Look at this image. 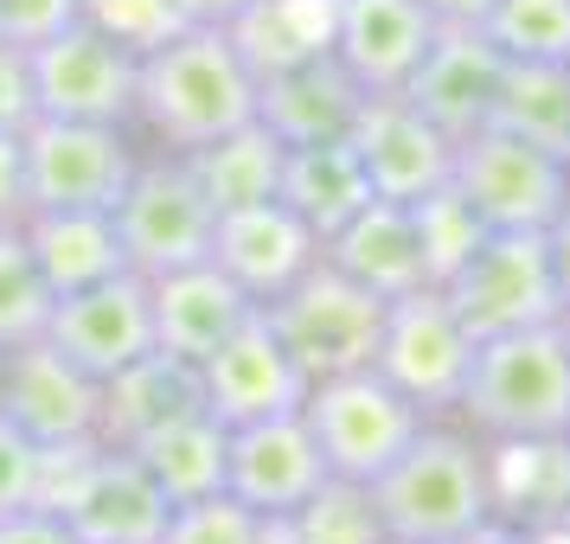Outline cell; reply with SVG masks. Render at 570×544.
<instances>
[{
    "instance_id": "9a60e30c",
    "label": "cell",
    "mask_w": 570,
    "mask_h": 544,
    "mask_svg": "<svg viewBox=\"0 0 570 544\" xmlns=\"http://www.w3.org/2000/svg\"><path fill=\"white\" fill-rule=\"evenodd\" d=\"M507 71H513V65L500 58V46H493L481 27H436L423 65H416L411 83H404V97H411L449 141H462V135L493 122L500 90H507Z\"/></svg>"
},
{
    "instance_id": "f6af8a7d",
    "label": "cell",
    "mask_w": 570,
    "mask_h": 544,
    "mask_svg": "<svg viewBox=\"0 0 570 544\" xmlns=\"http://www.w3.org/2000/svg\"><path fill=\"white\" fill-rule=\"evenodd\" d=\"M551 327H558V334H564V346H570V301L558 308V320H551Z\"/></svg>"
},
{
    "instance_id": "d4e9b609",
    "label": "cell",
    "mask_w": 570,
    "mask_h": 544,
    "mask_svg": "<svg viewBox=\"0 0 570 544\" xmlns=\"http://www.w3.org/2000/svg\"><path fill=\"white\" fill-rule=\"evenodd\" d=\"M276 199L327 244L353 211L372 206V180H365V167H360V155H353L346 135H340V141H302V148H283Z\"/></svg>"
},
{
    "instance_id": "d6986e66",
    "label": "cell",
    "mask_w": 570,
    "mask_h": 544,
    "mask_svg": "<svg viewBox=\"0 0 570 544\" xmlns=\"http://www.w3.org/2000/svg\"><path fill=\"white\" fill-rule=\"evenodd\" d=\"M436 39V20L423 0H334V39L327 52L346 65V78L365 97L404 90Z\"/></svg>"
},
{
    "instance_id": "e0dca14e",
    "label": "cell",
    "mask_w": 570,
    "mask_h": 544,
    "mask_svg": "<svg viewBox=\"0 0 570 544\" xmlns=\"http://www.w3.org/2000/svg\"><path fill=\"white\" fill-rule=\"evenodd\" d=\"M0 416L20 423L39 448L97 442V378L58 359L46 339H27V346L0 353Z\"/></svg>"
},
{
    "instance_id": "30bf717a",
    "label": "cell",
    "mask_w": 570,
    "mask_h": 544,
    "mask_svg": "<svg viewBox=\"0 0 570 544\" xmlns=\"http://www.w3.org/2000/svg\"><path fill=\"white\" fill-rule=\"evenodd\" d=\"M32 58V103L46 122H109L135 129V71L141 52L122 46L116 32L71 20L65 32L27 46Z\"/></svg>"
},
{
    "instance_id": "2e32d148",
    "label": "cell",
    "mask_w": 570,
    "mask_h": 544,
    "mask_svg": "<svg viewBox=\"0 0 570 544\" xmlns=\"http://www.w3.org/2000/svg\"><path fill=\"white\" fill-rule=\"evenodd\" d=\"M327 481V462L314 448L302 411L269 416V423H244L232 429L225 448V493L244 500L257 518H288L295 506H308Z\"/></svg>"
},
{
    "instance_id": "1f68e13d",
    "label": "cell",
    "mask_w": 570,
    "mask_h": 544,
    "mask_svg": "<svg viewBox=\"0 0 570 544\" xmlns=\"http://www.w3.org/2000/svg\"><path fill=\"white\" fill-rule=\"evenodd\" d=\"M481 32L507 65H570V0H493Z\"/></svg>"
},
{
    "instance_id": "e575fe53",
    "label": "cell",
    "mask_w": 570,
    "mask_h": 544,
    "mask_svg": "<svg viewBox=\"0 0 570 544\" xmlns=\"http://www.w3.org/2000/svg\"><path fill=\"white\" fill-rule=\"evenodd\" d=\"M416 231H423V257H430V283H442L455 263L474 250V237L488 231L474 211H468V199L455 192V186H436L430 199H416Z\"/></svg>"
},
{
    "instance_id": "4316f807",
    "label": "cell",
    "mask_w": 570,
    "mask_h": 544,
    "mask_svg": "<svg viewBox=\"0 0 570 544\" xmlns=\"http://www.w3.org/2000/svg\"><path fill=\"white\" fill-rule=\"evenodd\" d=\"M225 448H232V429L218 423L212 411H193L180 423H167L155 436L129 448L141 455V467L155 474V487L174 500V506H193V500H212L225 493Z\"/></svg>"
},
{
    "instance_id": "b9f144b4",
    "label": "cell",
    "mask_w": 570,
    "mask_h": 544,
    "mask_svg": "<svg viewBox=\"0 0 570 544\" xmlns=\"http://www.w3.org/2000/svg\"><path fill=\"white\" fill-rule=\"evenodd\" d=\"M250 7H257V0H167L174 27H225V32H232Z\"/></svg>"
},
{
    "instance_id": "8992f818",
    "label": "cell",
    "mask_w": 570,
    "mask_h": 544,
    "mask_svg": "<svg viewBox=\"0 0 570 544\" xmlns=\"http://www.w3.org/2000/svg\"><path fill=\"white\" fill-rule=\"evenodd\" d=\"M302 423H308V436H314V448H321L327 474L372 487V481L411 448V436L430 416L416 411L411 397H397V390L365 365V372L314 378L308 397H302Z\"/></svg>"
},
{
    "instance_id": "484cf974",
    "label": "cell",
    "mask_w": 570,
    "mask_h": 544,
    "mask_svg": "<svg viewBox=\"0 0 570 544\" xmlns=\"http://www.w3.org/2000/svg\"><path fill=\"white\" fill-rule=\"evenodd\" d=\"M20 237H27V250H32V263H39V276H46L52 295L109 283V276L129 269L109 211H27L20 218Z\"/></svg>"
},
{
    "instance_id": "836d02e7",
    "label": "cell",
    "mask_w": 570,
    "mask_h": 544,
    "mask_svg": "<svg viewBox=\"0 0 570 544\" xmlns=\"http://www.w3.org/2000/svg\"><path fill=\"white\" fill-rule=\"evenodd\" d=\"M160 544H269V518H257L232 493H212V500L174 506Z\"/></svg>"
},
{
    "instance_id": "5bb4252c",
    "label": "cell",
    "mask_w": 570,
    "mask_h": 544,
    "mask_svg": "<svg viewBox=\"0 0 570 544\" xmlns=\"http://www.w3.org/2000/svg\"><path fill=\"white\" fill-rule=\"evenodd\" d=\"M199 390H206V411L225 423V429H244V423H269V416L302 411L308 397V378L302 365L288 359L283 334L269 327V314H250L206 365H199Z\"/></svg>"
},
{
    "instance_id": "60d3db41",
    "label": "cell",
    "mask_w": 570,
    "mask_h": 544,
    "mask_svg": "<svg viewBox=\"0 0 570 544\" xmlns=\"http://www.w3.org/2000/svg\"><path fill=\"white\" fill-rule=\"evenodd\" d=\"M0 544H78V532L65 525L58 506H20L0 518Z\"/></svg>"
},
{
    "instance_id": "f1b7e54d",
    "label": "cell",
    "mask_w": 570,
    "mask_h": 544,
    "mask_svg": "<svg viewBox=\"0 0 570 544\" xmlns=\"http://www.w3.org/2000/svg\"><path fill=\"white\" fill-rule=\"evenodd\" d=\"M237 52L250 58V71H283L295 58L327 52L334 39V0H257L232 27Z\"/></svg>"
},
{
    "instance_id": "ffe728a7",
    "label": "cell",
    "mask_w": 570,
    "mask_h": 544,
    "mask_svg": "<svg viewBox=\"0 0 570 544\" xmlns=\"http://www.w3.org/2000/svg\"><path fill=\"white\" fill-rule=\"evenodd\" d=\"M148 308H155V346L186 365H206L225 339L257 314V301L218 269V263H186L148 283Z\"/></svg>"
},
{
    "instance_id": "9c48e42d",
    "label": "cell",
    "mask_w": 570,
    "mask_h": 544,
    "mask_svg": "<svg viewBox=\"0 0 570 544\" xmlns=\"http://www.w3.org/2000/svg\"><path fill=\"white\" fill-rule=\"evenodd\" d=\"M263 314L283 334L288 359L302 365L308 385L314 378H340V372H365L372 353H379V327H385V301L372 288H360L353 276H340L327 257Z\"/></svg>"
},
{
    "instance_id": "f35d334b",
    "label": "cell",
    "mask_w": 570,
    "mask_h": 544,
    "mask_svg": "<svg viewBox=\"0 0 570 544\" xmlns=\"http://www.w3.org/2000/svg\"><path fill=\"white\" fill-rule=\"evenodd\" d=\"M39 122V103H32V58L27 46H13V39H0V129L20 135Z\"/></svg>"
},
{
    "instance_id": "4fadbf2b",
    "label": "cell",
    "mask_w": 570,
    "mask_h": 544,
    "mask_svg": "<svg viewBox=\"0 0 570 544\" xmlns=\"http://www.w3.org/2000/svg\"><path fill=\"white\" fill-rule=\"evenodd\" d=\"M346 141H353L365 180H372V199H397V206L430 199L436 186H449V167H455V141L404 90L365 97L360 122H353Z\"/></svg>"
},
{
    "instance_id": "52a82bcc",
    "label": "cell",
    "mask_w": 570,
    "mask_h": 544,
    "mask_svg": "<svg viewBox=\"0 0 570 544\" xmlns=\"http://www.w3.org/2000/svg\"><path fill=\"white\" fill-rule=\"evenodd\" d=\"M442 295L474 339H500L519 327H544L558 320V283H551V257H544V231H481L449 276Z\"/></svg>"
},
{
    "instance_id": "6da1fadb",
    "label": "cell",
    "mask_w": 570,
    "mask_h": 544,
    "mask_svg": "<svg viewBox=\"0 0 570 544\" xmlns=\"http://www.w3.org/2000/svg\"><path fill=\"white\" fill-rule=\"evenodd\" d=\"M244 122H257V71L225 27H174L141 52L135 135L148 148L193 155Z\"/></svg>"
},
{
    "instance_id": "44dd1931",
    "label": "cell",
    "mask_w": 570,
    "mask_h": 544,
    "mask_svg": "<svg viewBox=\"0 0 570 544\" xmlns=\"http://www.w3.org/2000/svg\"><path fill=\"white\" fill-rule=\"evenodd\" d=\"M365 109V90L346 78V65L334 52L295 58L283 71H263L257 78V122L283 148H302V141H340L353 135Z\"/></svg>"
},
{
    "instance_id": "8fae6325",
    "label": "cell",
    "mask_w": 570,
    "mask_h": 544,
    "mask_svg": "<svg viewBox=\"0 0 570 544\" xmlns=\"http://www.w3.org/2000/svg\"><path fill=\"white\" fill-rule=\"evenodd\" d=\"M141 160V135L109 122H32L27 211H109Z\"/></svg>"
},
{
    "instance_id": "cb8c5ba5",
    "label": "cell",
    "mask_w": 570,
    "mask_h": 544,
    "mask_svg": "<svg viewBox=\"0 0 570 544\" xmlns=\"http://www.w3.org/2000/svg\"><path fill=\"white\" fill-rule=\"evenodd\" d=\"M493 525H558L570 513V436L488 442Z\"/></svg>"
},
{
    "instance_id": "7402d4cb",
    "label": "cell",
    "mask_w": 570,
    "mask_h": 544,
    "mask_svg": "<svg viewBox=\"0 0 570 544\" xmlns=\"http://www.w3.org/2000/svg\"><path fill=\"white\" fill-rule=\"evenodd\" d=\"M193 411H206L199 365L155 346V353H141L135 365H122L116 378L97 385V442L104 448H141L155 429H167Z\"/></svg>"
},
{
    "instance_id": "4dcf8cb0",
    "label": "cell",
    "mask_w": 570,
    "mask_h": 544,
    "mask_svg": "<svg viewBox=\"0 0 570 544\" xmlns=\"http://www.w3.org/2000/svg\"><path fill=\"white\" fill-rule=\"evenodd\" d=\"M283 525L295 544H391L372 487L365 481H340V474H327L321 493H314L308 506H295Z\"/></svg>"
},
{
    "instance_id": "d590c367",
    "label": "cell",
    "mask_w": 570,
    "mask_h": 544,
    "mask_svg": "<svg viewBox=\"0 0 570 544\" xmlns=\"http://www.w3.org/2000/svg\"><path fill=\"white\" fill-rule=\"evenodd\" d=\"M20 506H46V448L0 416V518Z\"/></svg>"
},
{
    "instance_id": "5b68a950",
    "label": "cell",
    "mask_w": 570,
    "mask_h": 544,
    "mask_svg": "<svg viewBox=\"0 0 570 544\" xmlns=\"http://www.w3.org/2000/svg\"><path fill=\"white\" fill-rule=\"evenodd\" d=\"M449 186L468 199V211L488 231H551L570 211V160H558L551 148L525 141V135L474 129L455 141V167Z\"/></svg>"
},
{
    "instance_id": "74e56055",
    "label": "cell",
    "mask_w": 570,
    "mask_h": 544,
    "mask_svg": "<svg viewBox=\"0 0 570 544\" xmlns=\"http://www.w3.org/2000/svg\"><path fill=\"white\" fill-rule=\"evenodd\" d=\"M71 20H83V0H0V39L13 46H39Z\"/></svg>"
},
{
    "instance_id": "83f0119b",
    "label": "cell",
    "mask_w": 570,
    "mask_h": 544,
    "mask_svg": "<svg viewBox=\"0 0 570 544\" xmlns=\"http://www.w3.org/2000/svg\"><path fill=\"white\" fill-rule=\"evenodd\" d=\"M186 167H193V180L206 186V199L218 211L263 206V199H276V180H283V141L263 122H244V129H225L206 148H193Z\"/></svg>"
},
{
    "instance_id": "bcb514c9",
    "label": "cell",
    "mask_w": 570,
    "mask_h": 544,
    "mask_svg": "<svg viewBox=\"0 0 570 544\" xmlns=\"http://www.w3.org/2000/svg\"><path fill=\"white\" fill-rule=\"evenodd\" d=\"M558 525H564V532H570V513H564V518H558Z\"/></svg>"
},
{
    "instance_id": "7a4b0ae2",
    "label": "cell",
    "mask_w": 570,
    "mask_h": 544,
    "mask_svg": "<svg viewBox=\"0 0 570 544\" xmlns=\"http://www.w3.org/2000/svg\"><path fill=\"white\" fill-rule=\"evenodd\" d=\"M372 500L385 513L391 544H468L493 525L488 442L449 416H430L411 448L372 481Z\"/></svg>"
},
{
    "instance_id": "ba28073f",
    "label": "cell",
    "mask_w": 570,
    "mask_h": 544,
    "mask_svg": "<svg viewBox=\"0 0 570 544\" xmlns=\"http://www.w3.org/2000/svg\"><path fill=\"white\" fill-rule=\"evenodd\" d=\"M474 346H481V339L455 320L449 295L430 283V288H411V295L385 301V327H379L372 372H379L397 397H411L423 416H455L462 385H468V365H474Z\"/></svg>"
},
{
    "instance_id": "603a6c76",
    "label": "cell",
    "mask_w": 570,
    "mask_h": 544,
    "mask_svg": "<svg viewBox=\"0 0 570 544\" xmlns=\"http://www.w3.org/2000/svg\"><path fill=\"white\" fill-rule=\"evenodd\" d=\"M321 257L334 263L340 276H353L360 288H372L379 301H397L411 288H430V257H423V231H416V211L397 199H372L340 225Z\"/></svg>"
},
{
    "instance_id": "277c9868",
    "label": "cell",
    "mask_w": 570,
    "mask_h": 544,
    "mask_svg": "<svg viewBox=\"0 0 570 544\" xmlns=\"http://www.w3.org/2000/svg\"><path fill=\"white\" fill-rule=\"evenodd\" d=\"M109 225H116V244H122V263L135 276H167V269H186V263L212 257V231H218V206L206 199V186L193 180L186 155H167V148H141L122 199L109 206Z\"/></svg>"
},
{
    "instance_id": "8d00e7d4",
    "label": "cell",
    "mask_w": 570,
    "mask_h": 544,
    "mask_svg": "<svg viewBox=\"0 0 570 544\" xmlns=\"http://www.w3.org/2000/svg\"><path fill=\"white\" fill-rule=\"evenodd\" d=\"M83 20H90V27H104V32H116V39L135 46V52H148L155 39L174 32L167 0H83Z\"/></svg>"
},
{
    "instance_id": "ee69618b",
    "label": "cell",
    "mask_w": 570,
    "mask_h": 544,
    "mask_svg": "<svg viewBox=\"0 0 570 544\" xmlns=\"http://www.w3.org/2000/svg\"><path fill=\"white\" fill-rule=\"evenodd\" d=\"M436 27H481L493 13V0H423Z\"/></svg>"
},
{
    "instance_id": "f546056e",
    "label": "cell",
    "mask_w": 570,
    "mask_h": 544,
    "mask_svg": "<svg viewBox=\"0 0 570 544\" xmlns=\"http://www.w3.org/2000/svg\"><path fill=\"white\" fill-rule=\"evenodd\" d=\"M493 122L570 160V65H513Z\"/></svg>"
},
{
    "instance_id": "7c38bea8",
    "label": "cell",
    "mask_w": 570,
    "mask_h": 544,
    "mask_svg": "<svg viewBox=\"0 0 570 544\" xmlns=\"http://www.w3.org/2000/svg\"><path fill=\"white\" fill-rule=\"evenodd\" d=\"M46 346L58 359H71L83 378H116L122 365H135L141 353H155V308H148V276H109V283L71 288V295H52V314H46Z\"/></svg>"
},
{
    "instance_id": "ac0fdd59",
    "label": "cell",
    "mask_w": 570,
    "mask_h": 544,
    "mask_svg": "<svg viewBox=\"0 0 570 544\" xmlns=\"http://www.w3.org/2000/svg\"><path fill=\"white\" fill-rule=\"evenodd\" d=\"M212 263H218L257 308H269V301H283L288 288L321 263V237H314L283 199H263V206L218 211Z\"/></svg>"
},
{
    "instance_id": "d6a6232c",
    "label": "cell",
    "mask_w": 570,
    "mask_h": 544,
    "mask_svg": "<svg viewBox=\"0 0 570 544\" xmlns=\"http://www.w3.org/2000/svg\"><path fill=\"white\" fill-rule=\"evenodd\" d=\"M46 314H52V288L39 276L27 237L20 225H0V353L46 334Z\"/></svg>"
},
{
    "instance_id": "7bdbcfd3",
    "label": "cell",
    "mask_w": 570,
    "mask_h": 544,
    "mask_svg": "<svg viewBox=\"0 0 570 544\" xmlns=\"http://www.w3.org/2000/svg\"><path fill=\"white\" fill-rule=\"evenodd\" d=\"M544 257H551V283H558V301H570V211L544 231Z\"/></svg>"
},
{
    "instance_id": "ab89813d",
    "label": "cell",
    "mask_w": 570,
    "mask_h": 544,
    "mask_svg": "<svg viewBox=\"0 0 570 544\" xmlns=\"http://www.w3.org/2000/svg\"><path fill=\"white\" fill-rule=\"evenodd\" d=\"M20 218H27V129H0V225H20Z\"/></svg>"
},
{
    "instance_id": "3957f363",
    "label": "cell",
    "mask_w": 570,
    "mask_h": 544,
    "mask_svg": "<svg viewBox=\"0 0 570 544\" xmlns=\"http://www.w3.org/2000/svg\"><path fill=\"white\" fill-rule=\"evenodd\" d=\"M455 423L481 442H519V436H570V346L564 334L519 327V334L481 339L468 365Z\"/></svg>"
}]
</instances>
